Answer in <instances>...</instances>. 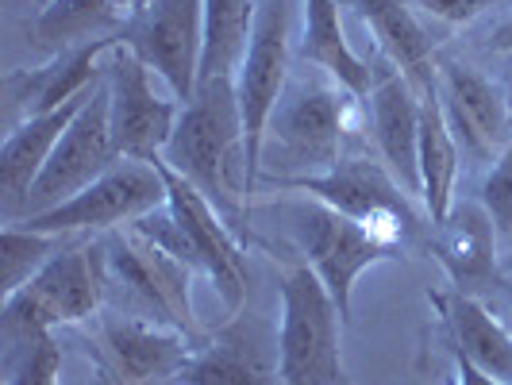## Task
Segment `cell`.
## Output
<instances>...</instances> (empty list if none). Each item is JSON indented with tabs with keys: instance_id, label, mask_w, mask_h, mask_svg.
Masks as SVG:
<instances>
[{
	"instance_id": "6da1fadb",
	"label": "cell",
	"mask_w": 512,
	"mask_h": 385,
	"mask_svg": "<svg viewBox=\"0 0 512 385\" xmlns=\"http://www.w3.org/2000/svg\"><path fill=\"white\" fill-rule=\"evenodd\" d=\"M181 178H189L224 216L239 212V197L255 185L247 162V135L235 97V77L201 81L181 104L174 139L162 154Z\"/></svg>"
},
{
	"instance_id": "7a4b0ae2",
	"label": "cell",
	"mask_w": 512,
	"mask_h": 385,
	"mask_svg": "<svg viewBox=\"0 0 512 385\" xmlns=\"http://www.w3.org/2000/svg\"><path fill=\"white\" fill-rule=\"evenodd\" d=\"M278 370L282 385H343V312L308 262L278 270Z\"/></svg>"
},
{
	"instance_id": "3957f363",
	"label": "cell",
	"mask_w": 512,
	"mask_h": 385,
	"mask_svg": "<svg viewBox=\"0 0 512 385\" xmlns=\"http://www.w3.org/2000/svg\"><path fill=\"white\" fill-rule=\"evenodd\" d=\"M104 289L101 243H66L31 282L4 297V328L24 339L58 324H81L101 312Z\"/></svg>"
},
{
	"instance_id": "277c9868",
	"label": "cell",
	"mask_w": 512,
	"mask_h": 385,
	"mask_svg": "<svg viewBox=\"0 0 512 385\" xmlns=\"http://www.w3.org/2000/svg\"><path fill=\"white\" fill-rule=\"evenodd\" d=\"M104 282L120 285L139 316L181 328L197 339V312H193V266L162 251L135 228L108 231L101 243Z\"/></svg>"
},
{
	"instance_id": "5b68a950",
	"label": "cell",
	"mask_w": 512,
	"mask_h": 385,
	"mask_svg": "<svg viewBox=\"0 0 512 385\" xmlns=\"http://www.w3.org/2000/svg\"><path fill=\"white\" fill-rule=\"evenodd\" d=\"M278 189H293V193H308L312 201L335 208L351 220H359L374 231L378 239H385L389 247H397L405 255L409 239L420 231V220L409 205V193L397 185V178L370 162V158H343L324 174H297V178H278Z\"/></svg>"
},
{
	"instance_id": "8992f818",
	"label": "cell",
	"mask_w": 512,
	"mask_h": 385,
	"mask_svg": "<svg viewBox=\"0 0 512 385\" xmlns=\"http://www.w3.org/2000/svg\"><path fill=\"white\" fill-rule=\"evenodd\" d=\"M359 97L339 81H297L282 93L266 135L278 143L289 166L305 174H324L343 162V143L355 131Z\"/></svg>"
},
{
	"instance_id": "52a82bcc",
	"label": "cell",
	"mask_w": 512,
	"mask_h": 385,
	"mask_svg": "<svg viewBox=\"0 0 512 385\" xmlns=\"http://www.w3.org/2000/svg\"><path fill=\"white\" fill-rule=\"evenodd\" d=\"M120 162V147H116V135H112V112H108V85L104 77L97 81V89L89 93V101L81 104L66 135L58 139L51 162L43 166V174L35 178L31 193L20 205V220L31 216H43L51 208L66 205L70 197H77L81 189H89L93 181L108 174L112 166Z\"/></svg>"
},
{
	"instance_id": "ba28073f",
	"label": "cell",
	"mask_w": 512,
	"mask_h": 385,
	"mask_svg": "<svg viewBox=\"0 0 512 385\" xmlns=\"http://www.w3.org/2000/svg\"><path fill=\"white\" fill-rule=\"evenodd\" d=\"M289 62H293V0H262L258 4L255 35L235 70V97L247 135V162L258 178V162L266 147L270 116L289 89Z\"/></svg>"
},
{
	"instance_id": "9c48e42d",
	"label": "cell",
	"mask_w": 512,
	"mask_h": 385,
	"mask_svg": "<svg viewBox=\"0 0 512 385\" xmlns=\"http://www.w3.org/2000/svg\"><path fill=\"white\" fill-rule=\"evenodd\" d=\"M154 77L158 74L151 66L124 43H116L104 58L108 112H112V135H116L120 158L154 162L166 154L170 139H174L181 101L174 93H158Z\"/></svg>"
},
{
	"instance_id": "30bf717a",
	"label": "cell",
	"mask_w": 512,
	"mask_h": 385,
	"mask_svg": "<svg viewBox=\"0 0 512 385\" xmlns=\"http://www.w3.org/2000/svg\"><path fill=\"white\" fill-rule=\"evenodd\" d=\"M293 235L301 243L305 262L316 270V278L328 285L343 320L351 316V297H355V285H359L362 274L370 266L385 262V258L401 255L397 247L378 239L366 224L320 205L312 197L293 208Z\"/></svg>"
},
{
	"instance_id": "8fae6325",
	"label": "cell",
	"mask_w": 512,
	"mask_h": 385,
	"mask_svg": "<svg viewBox=\"0 0 512 385\" xmlns=\"http://www.w3.org/2000/svg\"><path fill=\"white\" fill-rule=\"evenodd\" d=\"M166 205V178L154 162H135L120 158L108 174L93 181L89 189H81L66 205L51 208L43 216L16 220L47 235H77V231H116L135 224L139 216H147L154 208Z\"/></svg>"
},
{
	"instance_id": "7c38bea8",
	"label": "cell",
	"mask_w": 512,
	"mask_h": 385,
	"mask_svg": "<svg viewBox=\"0 0 512 385\" xmlns=\"http://www.w3.org/2000/svg\"><path fill=\"white\" fill-rule=\"evenodd\" d=\"M120 43L139 54L158 81L185 104L201 85L205 0H151L128 20Z\"/></svg>"
},
{
	"instance_id": "4fadbf2b",
	"label": "cell",
	"mask_w": 512,
	"mask_h": 385,
	"mask_svg": "<svg viewBox=\"0 0 512 385\" xmlns=\"http://www.w3.org/2000/svg\"><path fill=\"white\" fill-rule=\"evenodd\" d=\"M154 166L166 178V205L174 208V216L189 235L197 262H201V274L212 282L216 297L224 301L231 316H239V308L247 301V255H243L239 239L231 235L228 216L212 205L193 181L181 178L166 158H154Z\"/></svg>"
},
{
	"instance_id": "5bb4252c",
	"label": "cell",
	"mask_w": 512,
	"mask_h": 385,
	"mask_svg": "<svg viewBox=\"0 0 512 385\" xmlns=\"http://www.w3.org/2000/svg\"><path fill=\"white\" fill-rule=\"evenodd\" d=\"M436 89L443 116L451 124V135L459 147L478 162H489L509 147L512 139V101L509 93L478 74L474 66L443 58L436 66Z\"/></svg>"
},
{
	"instance_id": "9a60e30c",
	"label": "cell",
	"mask_w": 512,
	"mask_h": 385,
	"mask_svg": "<svg viewBox=\"0 0 512 385\" xmlns=\"http://www.w3.org/2000/svg\"><path fill=\"white\" fill-rule=\"evenodd\" d=\"M101 351V370H108L116 385H151L162 378L178 382L197 351V339L147 316H112L101 324Z\"/></svg>"
},
{
	"instance_id": "2e32d148",
	"label": "cell",
	"mask_w": 512,
	"mask_h": 385,
	"mask_svg": "<svg viewBox=\"0 0 512 385\" xmlns=\"http://www.w3.org/2000/svg\"><path fill=\"white\" fill-rule=\"evenodd\" d=\"M178 385H282L278 332L255 316H235L208 343H197Z\"/></svg>"
},
{
	"instance_id": "e0dca14e",
	"label": "cell",
	"mask_w": 512,
	"mask_h": 385,
	"mask_svg": "<svg viewBox=\"0 0 512 385\" xmlns=\"http://www.w3.org/2000/svg\"><path fill=\"white\" fill-rule=\"evenodd\" d=\"M366 104L385 170L405 193H420V89L401 70H389L374 81Z\"/></svg>"
},
{
	"instance_id": "ac0fdd59",
	"label": "cell",
	"mask_w": 512,
	"mask_h": 385,
	"mask_svg": "<svg viewBox=\"0 0 512 385\" xmlns=\"http://www.w3.org/2000/svg\"><path fill=\"white\" fill-rule=\"evenodd\" d=\"M93 89H97V85H93ZM93 89H89V93H93ZM89 93L70 104H62V108H54V112L24 116L16 128L8 131V139H4V147H0V193H4V205H8L12 216L20 212V205H24V197L31 193L35 178H39L43 166L51 162L58 139L66 135L70 120L81 112V104L89 101Z\"/></svg>"
},
{
	"instance_id": "d6986e66",
	"label": "cell",
	"mask_w": 512,
	"mask_h": 385,
	"mask_svg": "<svg viewBox=\"0 0 512 385\" xmlns=\"http://www.w3.org/2000/svg\"><path fill=\"white\" fill-rule=\"evenodd\" d=\"M116 43L120 39H97V43H85V47H74V51L51 54V62L43 70L12 77V93L24 108V116L54 112L62 104L85 97L104 77V58Z\"/></svg>"
},
{
	"instance_id": "ffe728a7",
	"label": "cell",
	"mask_w": 512,
	"mask_h": 385,
	"mask_svg": "<svg viewBox=\"0 0 512 385\" xmlns=\"http://www.w3.org/2000/svg\"><path fill=\"white\" fill-rule=\"evenodd\" d=\"M432 255L439 266L447 270L451 282H486L493 274H501L497 262V231L493 220L482 208V201H466L455 205L436 224V239H432Z\"/></svg>"
},
{
	"instance_id": "44dd1931",
	"label": "cell",
	"mask_w": 512,
	"mask_h": 385,
	"mask_svg": "<svg viewBox=\"0 0 512 385\" xmlns=\"http://www.w3.org/2000/svg\"><path fill=\"white\" fill-rule=\"evenodd\" d=\"M301 58L320 66L355 97H370V89L378 81L370 62L359 58L355 47L347 43L339 0H301Z\"/></svg>"
},
{
	"instance_id": "7402d4cb",
	"label": "cell",
	"mask_w": 512,
	"mask_h": 385,
	"mask_svg": "<svg viewBox=\"0 0 512 385\" xmlns=\"http://www.w3.org/2000/svg\"><path fill=\"white\" fill-rule=\"evenodd\" d=\"M362 24L374 31L378 47L385 51V58L409 77L412 85L436 89V62H432V39L424 24L412 16V8L405 0H355Z\"/></svg>"
},
{
	"instance_id": "603a6c76",
	"label": "cell",
	"mask_w": 512,
	"mask_h": 385,
	"mask_svg": "<svg viewBox=\"0 0 512 385\" xmlns=\"http://www.w3.org/2000/svg\"><path fill=\"white\" fill-rule=\"evenodd\" d=\"M459 158L462 147L443 116L439 89H424L420 93V197H424L432 224H439L455 208Z\"/></svg>"
},
{
	"instance_id": "cb8c5ba5",
	"label": "cell",
	"mask_w": 512,
	"mask_h": 385,
	"mask_svg": "<svg viewBox=\"0 0 512 385\" xmlns=\"http://www.w3.org/2000/svg\"><path fill=\"white\" fill-rule=\"evenodd\" d=\"M128 27V12L116 0H51L39 8L31 39L39 51H74L97 39H120Z\"/></svg>"
},
{
	"instance_id": "d4e9b609",
	"label": "cell",
	"mask_w": 512,
	"mask_h": 385,
	"mask_svg": "<svg viewBox=\"0 0 512 385\" xmlns=\"http://www.w3.org/2000/svg\"><path fill=\"white\" fill-rule=\"evenodd\" d=\"M436 305L443 308L447 332H451V351H459L462 359H470L478 370H486L493 378L512 385V332L489 312L478 297H451L443 301L436 297Z\"/></svg>"
},
{
	"instance_id": "484cf974",
	"label": "cell",
	"mask_w": 512,
	"mask_h": 385,
	"mask_svg": "<svg viewBox=\"0 0 512 385\" xmlns=\"http://www.w3.org/2000/svg\"><path fill=\"white\" fill-rule=\"evenodd\" d=\"M262 0H205V54L201 81L235 77L243 54L251 47Z\"/></svg>"
},
{
	"instance_id": "4316f807",
	"label": "cell",
	"mask_w": 512,
	"mask_h": 385,
	"mask_svg": "<svg viewBox=\"0 0 512 385\" xmlns=\"http://www.w3.org/2000/svg\"><path fill=\"white\" fill-rule=\"evenodd\" d=\"M62 247H66V235H47V231H35L12 220L0 235V289H4V297L31 282Z\"/></svg>"
},
{
	"instance_id": "83f0119b",
	"label": "cell",
	"mask_w": 512,
	"mask_h": 385,
	"mask_svg": "<svg viewBox=\"0 0 512 385\" xmlns=\"http://www.w3.org/2000/svg\"><path fill=\"white\" fill-rule=\"evenodd\" d=\"M62 374V347L51 332L24 335L20 347L8 355V382L4 385H58Z\"/></svg>"
},
{
	"instance_id": "f1b7e54d",
	"label": "cell",
	"mask_w": 512,
	"mask_h": 385,
	"mask_svg": "<svg viewBox=\"0 0 512 385\" xmlns=\"http://www.w3.org/2000/svg\"><path fill=\"white\" fill-rule=\"evenodd\" d=\"M478 201H482V208H486L489 220H493L497 243H509L512 247V143L493 158Z\"/></svg>"
},
{
	"instance_id": "f546056e",
	"label": "cell",
	"mask_w": 512,
	"mask_h": 385,
	"mask_svg": "<svg viewBox=\"0 0 512 385\" xmlns=\"http://www.w3.org/2000/svg\"><path fill=\"white\" fill-rule=\"evenodd\" d=\"M412 4H420L428 16H436L443 24H470L505 0H412Z\"/></svg>"
},
{
	"instance_id": "4dcf8cb0",
	"label": "cell",
	"mask_w": 512,
	"mask_h": 385,
	"mask_svg": "<svg viewBox=\"0 0 512 385\" xmlns=\"http://www.w3.org/2000/svg\"><path fill=\"white\" fill-rule=\"evenodd\" d=\"M451 355H455V378H459L455 385H509L501 382V378H493V374H486V370H478L470 359H462L459 351H451Z\"/></svg>"
},
{
	"instance_id": "1f68e13d",
	"label": "cell",
	"mask_w": 512,
	"mask_h": 385,
	"mask_svg": "<svg viewBox=\"0 0 512 385\" xmlns=\"http://www.w3.org/2000/svg\"><path fill=\"white\" fill-rule=\"evenodd\" d=\"M489 47L501 54H512V16L505 20V24L493 27V35H489Z\"/></svg>"
},
{
	"instance_id": "d6a6232c",
	"label": "cell",
	"mask_w": 512,
	"mask_h": 385,
	"mask_svg": "<svg viewBox=\"0 0 512 385\" xmlns=\"http://www.w3.org/2000/svg\"><path fill=\"white\" fill-rule=\"evenodd\" d=\"M116 4H120V8L128 12V20H131V16H135V12H143V8L151 4V0H116Z\"/></svg>"
},
{
	"instance_id": "836d02e7",
	"label": "cell",
	"mask_w": 512,
	"mask_h": 385,
	"mask_svg": "<svg viewBox=\"0 0 512 385\" xmlns=\"http://www.w3.org/2000/svg\"><path fill=\"white\" fill-rule=\"evenodd\" d=\"M501 285H505V301H509V312H512V274H501Z\"/></svg>"
},
{
	"instance_id": "e575fe53",
	"label": "cell",
	"mask_w": 512,
	"mask_h": 385,
	"mask_svg": "<svg viewBox=\"0 0 512 385\" xmlns=\"http://www.w3.org/2000/svg\"><path fill=\"white\" fill-rule=\"evenodd\" d=\"M97 385H116V382H112V374H108V370H97Z\"/></svg>"
},
{
	"instance_id": "d590c367",
	"label": "cell",
	"mask_w": 512,
	"mask_h": 385,
	"mask_svg": "<svg viewBox=\"0 0 512 385\" xmlns=\"http://www.w3.org/2000/svg\"><path fill=\"white\" fill-rule=\"evenodd\" d=\"M501 274H512V255H505V262H501Z\"/></svg>"
},
{
	"instance_id": "8d00e7d4",
	"label": "cell",
	"mask_w": 512,
	"mask_h": 385,
	"mask_svg": "<svg viewBox=\"0 0 512 385\" xmlns=\"http://www.w3.org/2000/svg\"><path fill=\"white\" fill-rule=\"evenodd\" d=\"M43 4H51V0H39V8H43Z\"/></svg>"
}]
</instances>
